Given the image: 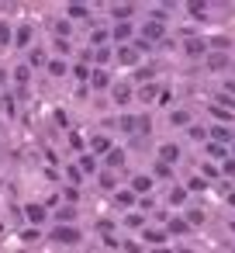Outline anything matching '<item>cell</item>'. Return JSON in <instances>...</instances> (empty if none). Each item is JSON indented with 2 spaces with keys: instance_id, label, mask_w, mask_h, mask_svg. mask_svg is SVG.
I'll use <instances>...</instances> for the list:
<instances>
[{
  "instance_id": "55",
  "label": "cell",
  "mask_w": 235,
  "mask_h": 253,
  "mask_svg": "<svg viewBox=\"0 0 235 253\" xmlns=\"http://www.w3.org/2000/svg\"><path fill=\"white\" fill-rule=\"evenodd\" d=\"M228 229H232V232H235V218H232V222H228Z\"/></svg>"
},
{
  "instance_id": "35",
  "label": "cell",
  "mask_w": 235,
  "mask_h": 253,
  "mask_svg": "<svg viewBox=\"0 0 235 253\" xmlns=\"http://www.w3.org/2000/svg\"><path fill=\"white\" fill-rule=\"evenodd\" d=\"M125 225H128V229H145V218H142L138 211H132V215H125Z\"/></svg>"
},
{
  "instance_id": "8",
  "label": "cell",
  "mask_w": 235,
  "mask_h": 253,
  "mask_svg": "<svg viewBox=\"0 0 235 253\" xmlns=\"http://www.w3.org/2000/svg\"><path fill=\"white\" fill-rule=\"evenodd\" d=\"M28 80H32V66L25 63V66H18V70H14V84H18V94H21V97L28 94Z\"/></svg>"
},
{
  "instance_id": "11",
  "label": "cell",
  "mask_w": 235,
  "mask_h": 253,
  "mask_svg": "<svg viewBox=\"0 0 235 253\" xmlns=\"http://www.w3.org/2000/svg\"><path fill=\"white\" fill-rule=\"evenodd\" d=\"M159 160L173 167V163L180 160V146H176V142H163V146H159Z\"/></svg>"
},
{
  "instance_id": "15",
  "label": "cell",
  "mask_w": 235,
  "mask_h": 253,
  "mask_svg": "<svg viewBox=\"0 0 235 253\" xmlns=\"http://www.w3.org/2000/svg\"><path fill=\"white\" fill-rule=\"evenodd\" d=\"M207 70H228V52H207Z\"/></svg>"
},
{
  "instance_id": "44",
  "label": "cell",
  "mask_w": 235,
  "mask_h": 253,
  "mask_svg": "<svg viewBox=\"0 0 235 253\" xmlns=\"http://www.w3.org/2000/svg\"><path fill=\"white\" fill-rule=\"evenodd\" d=\"M187 135H190V139H197V142H201V139H204V135H207V132H204V128H201V125H190V128H187Z\"/></svg>"
},
{
  "instance_id": "47",
  "label": "cell",
  "mask_w": 235,
  "mask_h": 253,
  "mask_svg": "<svg viewBox=\"0 0 235 253\" xmlns=\"http://www.w3.org/2000/svg\"><path fill=\"white\" fill-rule=\"evenodd\" d=\"M69 146H73V149H83V135L73 132V135H69Z\"/></svg>"
},
{
  "instance_id": "46",
  "label": "cell",
  "mask_w": 235,
  "mask_h": 253,
  "mask_svg": "<svg viewBox=\"0 0 235 253\" xmlns=\"http://www.w3.org/2000/svg\"><path fill=\"white\" fill-rule=\"evenodd\" d=\"M207 153H211V156H225V153H228V146H218V142H211V146H207Z\"/></svg>"
},
{
  "instance_id": "19",
  "label": "cell",
  "mask_w": 235,
  "mask_h": 253,
  "mask_svg": "<svg viewBox=\"0 0 235 253\" xmlns=\"http://www.w3.org/2000/svg\"><path fill=\"white\" fill-rule=\"evenodd\" d=\"M142 239H145V243H152V246H163V243H166V232H163V229L145 225V229H142Z\"/></svg>"
},
{
  "instance_id": "6",
  "label": "cell",
  "mask_w": 235,
  "mask_h": 253,
  "mask_svg": "<svg viewBox=\"0 0 235 253\" xmlns=\"http://www.w3.org/2000/svg\"><path fill=\"white\" fill-rule=\"evenodd\" d=\"M183 52H187L190 59H201V56H207V39H187Z\"/></svg>"
},
{
  "instance_id": "10",
  "label": "cell",
  "mask_w": 235,
  "mask_h": 253,
  "mask_svg": "<svg viewBox=\"0 0 235 253\" xmlns=\"http://www.w3.org/2000/svg\"><path fill=\"white\" fill-rule=\"evenodd\" d=\"M211 135H214V142H218V146H232V142H235L232 125H214V128H211Z\"/></svg>"
},
{
  "instance_id": "14",
  "label": "cell",
  "mask_w": 235,
  "mask_h": 253,
  "mask_svg": "<svg viewBox=\"0 0 235 253\" xmlns=\"http://www.w3.org/2000/svg\"><path fill=\"white\" fill-rule=\"evenodd\" d=\"M132 14H135V4H114V7H111V18H114V25H118V21H128Z\"/></svg>"
},
{
  "instance_id": "48",
  "label": "cell",
  "mask_w": 235,
  "mask_h": 253,
  "mask_svg": "<svg viewBox=\"0 0 235 253\" xmlns=\"http://www.w3.org/2000/svg\"><path fill=\"white\" fill-rule=\"evenodd\" d=\"M201 173H204V180H207V177H218V170H214L211 163H204V167H201Z\"/></svg>"
},
{
  "instance_id": "51",
  "label": "cell",
  "mask_w": 235,
  "mask_h": 253,
  "mask_svg": "<svg viewBox=\"0 0 235 253\" xmlns=\"http://www.w3.org/2000/svg\"><path fill=\"white\" fill-rule=\"evenodd\" d=\"M104 246H107V250H118V246H121V243H118V239H114V236H104Z\"/></svg>"
},
{
  "instance_id": "38",
  "label": "cell",
  "mask_w": 235,
  "mask_h": 253,
  "mask_svg": "<svg viewBox=\"0 0 235 253\" xmlns=\"http://www.w3.org/2000/svg\"><path fill=\"white\" fill-rule=\"evenodd\" d=\"M149 132H152V118H149V115H138V135L149 139Z\"/></svg>"
},
{
  "instance_id": "7",
  "label": "cell",
  "mask_w": 235,
  "mask_h": 253,
  "mask_svg": "<svg viewBox=\"0 0 235 253\" xmlns=\"http://www.w3.org/2000/svg\"><path fill=\"white\" fill-rule=\"evenodd\" d=\"M25 218L38 229L42 222H45V205H38V201H32V205H25Z\"/></svg>"
},
{
  "instance_id": "33",
  "label": "cell",
  "mask_w": 235,
  "mask_h": 253,
  "mask_svg": "<svg viewBox=\"0 0 235 253\" xmlns=\"http://www.w3.org/2000/svg\"><path fill=\"white\" fill-rule=\"evenodd\" d=\"M73 77H76L80 84H90V66H83V63H76V66H73Z\"/></svg>"
},
{
  "instance_id": "31",
  "label": "cell",
  "mask_w": 235,
  "mask_h": 253,
  "mask_svg": "<svg viewBox=\"0 0 235 253\" xmlns=\"http://www.w3.org/2000/svg\"><path fill=\"white\" fill-rule=\"evenodd\" d=\"M183 201H187V187H173V191H169V205H173V208H180Z\"/></svg>"
},
{
  "instance_id": "3",
  "label": "cell",
  "mask_w": 235,
  "mask_h": 253,
  "mask_svg": "<svg viewBox=\"0 0 235 253\" xmlns=\"http://www.w3.org/2000/svg\"><path fill=\"white\" fill-rule=\"evenodd\" d=\"M114 59H118V66H135V63L142 59V52H138L135 45H118V49H114Z\"/></svg>"
},
{
  "instance_id": "21",
  "label": "cell",
  "mask_w": 235,
  "mask_h": 253,
  "mask_svg": "<svg viewBox=\"0 0 235 253\" xmlns=\"http://www.w3.org/2000/svg\"><path fill=\"white\" fill-rule=\"evenodd\" d=\"M56 222H59V225H73V222H76V208H73V205H63V208L56 211Z\"/></svg>"
},
{
  "instance_id": "2",
  "label": "cell",
  "mask_w": 235,
  "mask_h": 253,
  "mask_svg": "<svg viewBox=\"0 0 235 253\" xmlns=\"http://www.w3.org/2000/svg\"><path fill=\"white\" fill-rule=\"evenodd\" d=\"M138 39H142V42H149V45H156V42H163V39H166V25H163V21H145Z\"/></svg>"
},
{
  "instance_id": "30",
  "label": "cell",
  "mask_w": 235,
  "mask_h": 253,
  "mask_svg": "<svg viewBox=\"0 0 235 253\" xmlns=\"http://www.w3.org/2000/svg\"><path fill=\"white\" fill-rule=\"evenodd\" d=\"M14 42V32H11V25L7 21H0V49H4V45H11Z\"/></svg>"
},
{
  "instance_id": "45",
  "label": "cell",
  "mask_w": 235,
  "mask_h": 253,
  "mask_svg": "<svg viewBox=\"0 0 235 253\" xmlns=\"http://www.w3.org/2000/svg\"><path fill=\"white\" fill-rule=\"evenodd\" d=\"M221 173H225V177H235V160H232V156L221 163Z\"/></svg>"
},
{
  "instance_id": "12",
  "label": "cell",
  "mask_w": 235,
  "mask_h": 253,
  "mask_svg": "<svg viewBox=\"0 0 235 253\" xmlns=\"http://www.w3.org/2000/svg\"><path fill=\"white\" fill-rule=\"evenodd\" d=\"M104 167H107V170H114V173H118V170H121V167H125V149H118V146H114V149H111V153H107V156H104Z\"/></svg>"
},
{
  "instance_id": "53",
  "label": "cell",
  "mask_w": 235,
  "mask_h": 253,
  "mask_svg": "<svg viewBox=\"0 0 235 253\" xmlns=\"http://www.w3.org/2000/svg\"><path fill=\"white\" fill-rule=\"evenodd\" d=\"M225 198H228V205H232V208H235V187H232V191H228V194H225Z\"/></svg>"
},
{
  "instance_id": "50",
  "label": "cell",
  "mask_w": 235,
  "mask_h": 253,
  "mask_svg": "<svg viewBox=\"0 0 235 253\" xmlns=\"http://www.w3.org/2000/svg\"><path fill=\"white\" fill-rule=\"evenodd\" d=\"M4 111H7V118H11V115H14V101H11V94H7V97H4Z\"/></svg>"
},
{
  "instance_id": "49",
  "label": "cell",
  "mask_w": 235,
  "mask_h": 253,
  "mask_svg": "<svg viewBox=\"0 0 235 253\" xmlns=\"http://www.w3.org/2000/svg\"><path fill=\"white\" fill-rule=\"evenodd\" d=\"M56 52H63V56H66V52H69V42H63V39H56Z\"/></svg>"
},
{
  "instance_id": "27",
  "label": "cell",
  "mask_w": 235,
  "mask_h": 253,
  "mask_svg": "<svg viewBox=\"0 0 235 253\" xmlns=\"http://www.w3.org/2000/svg\"><path fill=\"white\" fill-rule=\"evenodd\" d=\"M211 115L221 122V125H232V108H221V104H211Z\"/></svg>"
},
{
  "instance_id": "56",
  "label": "cell",
  "mask_w": 235,
  "mask_h": 253,
  "mask_svg": "<svg viewBox=\"0 0 235 253\" xmlns=\"http://www.w3.org/2000/svg\"><path fill=\"white\" fill-rule=\"evenodd\" d=\"M0 111H4V94H0Z\"/></svg>"
},
{
  "instance_id": "24",
  "label": "cell",
  "mask_w": 235,
  "mask_h": 253,
  "mask_svg": "<svg viewBox=\"0 0 235 253\" xmlns=\"http://www.w3.org/2000/svg\"><path fill=\"white\" fill-rule=\"evenodd\" d=\"M66 18L83 21V18H90V7H83V4H69V7H66Z\"/></svg>"
},
{
  "instance_id": "1",
  "label": "cell",
  "mask_w": 235,
  "mask_h": 253,
  "mask_svg": "<svg viewBox=\"0 0 235 253\" xmlns=\"http://www.w3.org/2000/svg\"><path fill=\"white\" fill-rule=\"evenodd\" d=\"M80 239H83V232L76 225H56L49 232V243H59V246H76Z\"/></svg>"
},
{
  "instance_id": "39",
  "label": "cell",
  "mask_w": 235,
  "mask_h": 253,
  "mask_svg": "<svg viewBox=\"0 0 235 253\" xmlns=\"http://www.w3.org/2000/svg\"><path fill=\"white\" fill-rule=\"evenodd\" d=\"M187 222H190V229H194V225H204V211H201V208H190V211H187Z\"/></svg>"
},
{
  "instance_id": "16",
  "label": "cell",
  "mask_w": 235,
  "mask_h": 253,
  "mask_svg": "<svg viewBox=\"0 0 235 253\" xmlns=\"http://www.w3.org/2000/svg\"><path fill=\"white\" fill-rule=\"evenodd\" d=\"M111 97H114V104H128L132 101V87L128 84H114L111 87Z\"/></svg>"
},
{
  "instance_id": "18",
  "label": "cell",
  "mask_w": 235,
  "mask_h": 253,
  "mask_svg": "<svg viewBox=\"0 0 235 253\" xmlns=\"http://www.w3.org/2000/svg\"><path fill=\"white\" fill-rule=\"evenodd\" d=\"M187 232H190V222H187V218H169L166 236H187Z\"/></svg>"
},
{
  "instance_id": "37",
  "label": "cell",
  "mask_w": 235,
  "mask_h": 253,
  "mask_svg": "<svg viewBox=\"0 0 235 253\" xmlns=\"http://www.w3.org/2000/svg\"><path fill=\"white\" fill-rule=\"evenodd\" d=\"M169 122H173V125H187V128H190V111H173V115H169Z\"/></svg>"
},
{
  "instance_id": "34",
  "label": "cell",
  "mask_w": 235,
  "mask_h": 253,
  "mask_svg": "<svg viewBox=\"0 0 235 253\" xmlns=\"http://www.w3.org/2000/svg\"><path fill=\"white\" fill-rule=\"evenodd\" d=\"M152 177H173V167H169V163H163V160H156V167H152Z\"/></svg>"
},
{
  "instance_id": "32",
  "label": "cell",
  "mask_w": 235,
  "mask_h": 253,
  "mask_svg": "<svg viewBox=\"0 0 235 253\" xmlns=\"http://www.w3.org/2000/svg\"><path fill=\"white\" fill-rule=\"evenodd\" d=\"M132 201H135L132 191H118V194H114V205H118V208H132Z\"/></svg>"
},
{
  "instance_id": "28",
  "label": "cell",
  "mask_w": 235,
  "mask_h": 253,
  "mask_svg": "<svg viewBox=\"0 0 235 253\" xmlns=\"http://www.w3.org/2000/svg\"><path fill=\"white\" fill-rule=\"evenodd\" d=\"M138 97H142V101L149 104V101H156V97H159V87H156V84H142V90H138Z\"/></svg>"
},
{
  "instance_id": "23",
  "label": "cell",
  "mask_w": 235,
  "mask_h": 253,
  "mask_svg": "<svg viewBox=\"0 0 235 253\" xmlns=\"http://www.w3.org/2000/svg\"><path fill=\"white\" fill-rule=\"evenodd\" d=\"M76 167H80V173H97V156H90V153H83Z\"/></svg>"
},
{
  "instance_id": "29",
  "label": "cell",
  "mask_w": 235,
  "mask_h": 253,
  "mask_svg": "<svg viewBox=\"0 0 235 253\" xmlns=\"http://www.w3.org/2000/svg\"><path fill=\"white\" fill-rule=\"evenodd\" d=\"M101 187H104V191H114V187H118V173H114V170H104V173H101Z\"/></svg>"
},
{
  "instance_id": "13",
  "label": "cell",
  "mask_w": 235,
  "mask_h": 253,
  "mask_svg": "<svg viewBox=\"0 0 235 253\" xmlns=\"http://www.w3.org/2000/svg\"><path fill=\"white\" fill-rule=\"evenodd\" d=\"M149 191H152V177H149V173L132 177V194H145V198H149Z\"/></svg>"
},
{
  "instance_id": "20",
  "label": "cell",
  "mask_w": 235,
  "mask_h": 253,
  "mask_svg": "<svg viewBox=\"0 0 235 253\" xmlns=\"http://www.w3.org/2000/svg\"><path fill=\"white\" fill-rule=\"evenodd\" d=\"M14 45H18V49H28V45H32V25H21V28L14 32Z\"/></svg>"
},
{
  "instance_id": "52",
  "label": "cell",
  "mask_w": 235,
  "mask_h": 253,
  "mask_svg": "<svg viewBox=\"0 0 235 253\" xmlns=\"http://www.w3.org/2000/svg\"><path fill=\"white\" fill-rule=\"evenodd\" d=\"M225 90H228V94H235V80H225Z\"/></svg>"
},
{
  "instance_id": "25",
  "label": "cell",
  "mask_w": 235,
  "mask_h": 253,
  "mask_svg": "<svg viewBox=\"0 0 235 253\" xmlns=\"http://www.w3.org/2000/svg\"><path fill=\"white\" fill-rule=\"evenodd\" d=\"M52 32H56V39H63V42H66V39H69V32H73V25H69V18H63V21H56V25H52Z\"/></svg>"
},
{
  "instance_id": "22",
  "label": "cell",
  "mask_w": 235,
  "mask_h": 253,
  "mask_svg": "<svg viewBox=\"0 0 235 253\" xmlns=\"http://www.w3.org/2000/svg\"><path fill=\"white\" fill-rule=\"evenodd\" d=\"M111 59H114V49H107V45H101V49H94V63H97L101 70H104V66H107Z\"/></svg>"
},
{
  "instance_id": "40",
  "label": "cell",
  "mask_w": 235,
  "mask_h": 253,
  "mask_svg": "<svg viewBox=\"0 0 235 253\" xmlns=\"http://www.w3.org/2000/svg\"><path fill=\"white\" fill-rule=\"evenodd\" d=\"M90 42H94V49H101V45L107 42V32H104V28H94V35H90Z\"/></svg>"
},
{
  "instance_id": "26",
  "label": "cell",
  "mask_w": 235,
  "mask_h": 253,
  "mask_svg": "<svg viewBox=\"0 0 235 253\" xmlns=\"http://www.w3.org/2000/svg\"><path fill=\"white\" fill-rule=\"evenodd\" d=\"M28 66H32V70H38V66H49L45 52H42V49H32V52H28Z\"/></svg>"
},
{
  "instance_id": "4",
  "label": "cell",
  "mask_w": 235,
  "mask_h": 253,
  "mask_svg": "<svg viewBox=\"0 0 235 253\" xmlns=\"http://www.w3.org/2000/svg\"><path fill=\"white\" fill-rule=\"evenodd\" d=\"M90 87H94V90H111V87H114V84H111V73L101 70V66H94V70H90Z\"/></svg>"
},
{
  "instance_id": "17",
  "label": "cell",
  "mask_w": 235,
  "mask_h": 253,
  "mask_svg": "<svg viewBox=\"0 0 235 253\" xmlns=\"http://www.w3.org/2000/svg\"><path fill=\"white\" fill-rule=\"evenodd\" d=\"M118 128H121L125 135H138V118H135V115H121V118H118Z\"/></svg>"
},
{
  "instance_id": "42",
  "label": "cell",
  "mask_w": 235,
  "mask_h": 253,
  "mask_svg": "<svg viewBox=\"0 0 235 253\" xmlns=\"http://www.w3.org/2000/svg\"><path fill=\"white\" fill-rule=\"evenodd\" d=\"M204 11H207L204 4H187V14H190V18H204Z\"/></svg>"
},
{
  "instance_id": "54",
  "label": "cell",
  "mask_w": 235,
  "mask_h": 253,
  "mask_svg": "<svg viewBox=\"0 0 235 253\" xmlns=\"http://www.w3.org/2000/svg\"><path fill=\"white\" fill-rule=\"evenodd\" d=\"M152 253H173V250H166V246H156V250H152Z\"/></svg>"
},
{
  "instance_id": "9",
  "label": "cell",
  "mask_w": 235,
  "mask_h": 253,
  "mask_svg": "<svg viewBox=\"0 0 235 253\" xmlns=\"http://www.w3.org/2000/svg\"><path fill=\"white\" fill-rule=\"evenodd\" d=\"M111 149H114V146H111L107 135H94V139H90V156H107Z\"/></svg>"
},
{
  "instance_id": "5",
  "label": "cell",
  "mask_w": 235,
  "mask_h": 253,
  "mask_svg": "<svg viewBox=\"0 0 235 253\" xmlns=\"http://www.w3.org/2000/svg\"><path fill=\"white\" fill-rule=\"evenodd\" d=\"M132 35H135V28H132L128 21H118V25L111 28V39H114L118 45H128V39H132Z\"/></svg>"
},
{
  "instance_id": "43",
  "label": "cell",
  "mask_w": 235,
  "mask_h": 253,
  "mask_svg": "<svg viewBox=\"0 0 235 253\" xmlns=\"http://www.w3.org/2000/svg\"><path fill=\"white\" fill-rule=\"evenodd\" d=\"M66 177L73 180V187H76V184L83 180V173H80V167H66Z\"/></svg>"
},
{
  "instance_id": "41",
  "label": "cell",
  "mask_w": 235,
  "mask_h": 253,
  "mask_svg": "<svg viewBox=\"0 0 235 253\" xmlns=\"http://www.w3.org/2000/svg\"><path fill=\"white\" fill-rule=\"evenodd\" d=\"M190 191H207V180L204 177H190V184H187V194Z\"/></svg>"
},
{
  "instance_id": "36",
  "label": "cell",
  "mask_w": 235,
  "mask_h": 253,
  "mask_svg": "<svg viewBox=\"0 0 235 253\" xmlns=\"http://www.w3.org/2000/svg\"><path fill=\"white\" fill-rule=\"evenodd\" d=\"M66 70H69V66H66L63 59H52V63H49V73H52V77H66Z\"/></svg>"
}]
</instances>
